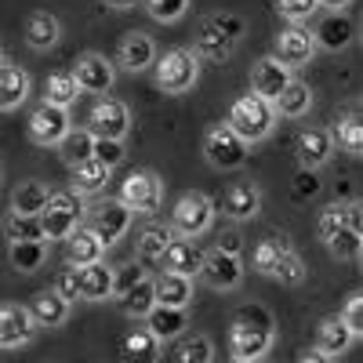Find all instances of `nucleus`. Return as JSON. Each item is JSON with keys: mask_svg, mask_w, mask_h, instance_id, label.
<instances>
[{"mask_svg": "<svg viewBox=\"0 0 363 363\" xmlns=\"http://www.w3.org/2000/svg\"><path fill=\"white\" fill-rule=\"evenodd\" d=\"M323 247L330 251V258H338V262H356L359 251H363L359 225H342V229H335V233L323 240Z\"/></svg>", "mask_w": 363, "mask_h": 363, "instance_id": "ea45409f", "label": "nucleus"}, {"mask_svg": "<svg viewBox=\"0 0 363 363\" xmlns=\"http://www.w3.org/2000/svg\"><path fill=\"white\" fill-rule=\"evenodd\" d=\"M200 262H203V251L193 244V240H182V236H174L171 244H167V251H164V258H160V269L164 272H178V277H196L200 272Z\"/></svg>", "mask_w": 363, "mask_h": 363, "instance_id": "b1692460", "label": "nucleus"}, {"mask_svg": "<svg viewBox=\"0 0 363 363\" xmlns=\"http://www.w3.org/2000/svg\"><path fill=\"white\" fill-rule=\"evenodd\" d=\"M313 40H316V51H345L352 40H356V22L349 11H316L313 15Z\"/></svg>", "mask_w": 363, "mask_h": 363, "instance_id": "9b49d317", "label": "nucleus"}, {"mask_svg": "<svg viewBox=\"0 0 363 363\" xmlns=\"http://www.w3.org/2000/svg\"><path fill=\"white\" fill-rule=\"evenodd\" d=\"M26 309H29V316L37 320V327H51L55 330V327H62L69 320V309L73 306L55 287H44V291H37L33 298L26 301Z\"/></svg>", "mask_w": 363, "mask_h": 363, "instance_id": "412c9836", "label": "nucleus"}, {"mask_svg": "<svg viewBox=\"0 0 363 363\" xmlns=\"http://www.w3.org/2000/svg\"><path fill=\"white\" fill-rule=\"evenodd\" d=\"M142 4H145L149 18H153V22H164V26H171V22H178V18H186V11H189V0H142Z\"/></svg>", "mask_w": 363, "mask_h": 363, "instance_id": "49530a36", "label": "nucleus"}, {"mask_svg": "<svg viewBox=\"0 0 363 363\" xmlns=\"http://www.w3.org/2000/svg\"><path fill=\"white\" fill-rule=\"evenodd\" d=\"M91 157H95L99 164H106L109 171L124 164V142H116V138H95V149H91Z\"/></svg>", "mask_w": 363, "mask_h": 363, "instance_id": "de8ad7c7", "label": "nucleus"}, {"mask_svg": "<svg viewBox=\"0 0 363 363\" xmlns=\"http://www.w3.org/2000/svg\"><path fill=\"white\" fill-rule=\"evenodd\" d=\"M73 80H77V87L84 91V95H106V91L116 84V69H113V62L106 55H99V51H84V55H77V62H73Z\"/></svg>", "mask_w": 363, "mask_h": 363, "instance_id": "4468645a", "label": "nucleus"}, {"mask_svg": "<svg viewBox=\"0 0 363 363\" xmlns=\"http://www.w3.org/2000/svg\"><path fill=\"white\" fill-rule=\"evenodd\" d=\"M215 211H222V215L229 222H236V225L240 222H251V218L262 215V189L251 186V182H233V186L222 193V200H218Z\"/></svg>", "mask_w": 363, "mask_h": 363, "instance_id": "a211bd4d", "label": "nucleus"}, {"mask_svg": "<svg viewBox=\"0 0 363 363\" xmlns=\"http://www.w3.org/2000/svg\"><path fill=\"white\" fill-rule=\"evenodd\" d=\"M8 262L15 272H37L48 262V244L44 240H26V244H8Z\"/></svg>", "mask_w": 363, "mask_h": 363, "instance_id": "58836bf2", "label": "nucleus"}, {"mask_svg": "<svg viewBox=\"0 0 363 363\" xmlns=\"http://www.w3.org/2000/svg\"><path fill=\"white\" fill-rule=\"evenodd\" d=\"M37 320L29 316L26 306H18V301H4L0 306V349H22L33 342L37 335Z\"/></svg>", "mask_w": 363, "mask_h": 363, "instance_id": "f3484780", "label": "nucleus"}, {"mask_svg": "<svg viewBox=\"0 0 363 363\" xmlns=\"http://www.w3.org/2000/svg\"><path fill=\"white\" fill-rule=\"evenodd\" d=\"M8 62V55H4V48H0V66H4Z\"/></svg>", "mask_w": 363, "mask_h": 363, "instance_id": "13d9d810", "label": "nucleus"}, {"mask_svg": "<svg viewBox=\"0 0 363 363\" xmlns=\"http://www.w3.org/2000/svg\"><path fill=\"white\" fill-rule=\"evenodd\" d=\"M200 80V58L189 48H171L164 55H157L153 62V84L164 95H186Z\"/></svg>", "mask_w": 363, "mask_h": 363, "instance_id": "20e7f679", "label": "nucleus"}, {"mask_svg": "<svg viewBox=\"0 0 363 363\" xmlns=\"http://www.w3.org/2000/svg\"><path fill=\"white\" fill-rule=\"evenodd\" d=\"M157 62V44L149 33H142V29H131V33L120 37V48H116V66L128 69V73H145L153 69Z\"/></svg>", "mask_w": 363, "mask_h": 363, "instance_id": "6ab92c4d", "label": "nucleus"}, {"mask_svg": "<svg viewBox=\"0 0 363 363\" xmlns=\"http://www.w3.org/2000/svg\"><path fill=\"white\" fill-rule=\"evenodd\" d=\"M215 203H211V196L189 189V193H182L174 200V211H171V233L182 236V240H196L203 236L211 225H215Z\"/></svg>", "mask_w": 363, "mask_h": 363, "instance_id": "39448f33", "label": "nucleus"}, {"mask_svg": "<svg viewBox=\"0 0 363 363\" xmlns=\"http://www.w3.org/2000/svg\"><path fill=\"white\" fill-rule=\"evenodd\" d=\"M149 330L157 335V342H171V338H178L182 330L189 327V309H167V306H153L145 313V320H142Z\"/></svg>", "mask_w": 363, "mask_h": 363, "instance_id": "7c9ffc66", "label": "nucleus"}, {"mask_svg": "<svg viewBox=\"0 0 363 363\" xmlns=\"http://www.w3.org/2000/svg\"><path fill=\"white\" fill-rule=\"evenodd\" d=\"M342 225H359V203L352 200V203H327L320 215H316V236L320 240H327L335 229H342Z\"/></svg>", "mask_w": 363, "mask_h": 363, "instance_id": "c9c22d12", "label": "nucleus"}, {"mask_svg": "<svg viewBox=\"0 0 363 363\" xmlns=\"http://www.w3.org/2000/svg\"><path fill=\"white\" fill-rule=\"evenodd\" d=\"M269 277L277 280V284H284V287H298V284H306L309 269H306V262H301V255L291 247V251H284V255H280V262L272 265Z\"/></svg>", "mask_w": 363, "mask_h": 363, "instance_id": "c03bdc74", "label": "nucleus"}, {"mask_svg": "<svg viewBox=\"0 0 363 363\" xmlns=\"http://www.w3.org/2000/svg\"><path fill=\"white\" fill-rule=\"evenodd\" d=\"M277 11H280L287 22L301 26L306 18H313V15L320 11V4H316V0H277Z\"/></svg>", "mask_w": 363, "mask_h": 363, "instance_id": "8fccbe9b", "label": "nucleus"}, {"mask_svg": "<svg viewBox=\"0 0 363 363\" xmlns=\"http://www.w3.org/2000/svg\"><path fill=\"white\" fill-rule=\"evenodd\" d=\"M294 157L306 171H320L330 157H335V138H330V128H313L306 124L294 135Z\"/></svg>", "mask_w": 363, "mask_h": 363, "instance_id": "dca6fc26", "label": "nucleus"}, {"mask_svg": "<svg viewBox=\"0 0 363 363\" xmlns=\"http://www.w3.org/2000/svg\"><path fill=\"white\" fill-rule=\"evenodd\" d=\"M29 91H33V80L29 73L15 62L0 66V113H15L29 102Z\"/></svg>", "mask_w": 363, "mask_h": 363, "instance_id": "4be33fe9", "label": "nucleus"}, {"mask_svg": "<svg viewBox=\"0 0 363 363\" xmlns=\"http://www.w3.org/2000/svg\"><path fill=\"white\" fill-rule=\"evenodd\" d=\"M330 138H335V149L342 145L349 157H359L363 153V128H359V106H349L345 116H338L335 131H330Z\"/></svg>", "mask_w": 363, "mask_h": 363, "instance_id": "f704fd0d", "label": "nucleus"}, {"mask_svg": "<svg viewBox=\"0 0 363 363\" xmlns=\"http://www.w3.org/2000/svg\"><path fill=\"white\" fill-rule=\"evenodd\" d=\"M22 37H26V44L33 51H51L58 40H62V22H58L51 11H33L26 18Z\"/></svg>", "mask_w": 363, "mask_h": 363, "instance_id": "cd10ccee", "label": "nucleus"}, {"mask_svg": "<svg viewBox=\"0 0 363 363\" xmlns=\"http://www.w3.org/2000/svg\"><path fill=\"white\" fill-rule=\"evenodd\" d=\"M294 363H335L330 356H323L320 349H306V352H298V359Z\"/></svg>", "mask_w": 363, "mask_h": 363, "instance_id": "5fc2aeb1", "label": "nucleus"}, {"mask_svg": "<svg viewBox=\"0 0 363 363\" xmlns=\"http://www.w3.org/2000/svg\"><path fill=\"white\" fill-rule=\"evenodd\" d=\"M277 345V330H272V316L262 306H244L233 320L229 330V352L233 359L244 363H258L262 356H269V349Z\"/></svg>", "mask_w": 363, "mask_h": 363, "instance_id": "f03ea898", "label": "nucleus"}, {"mask_svg": "<svg viewBox=\"0 0 363 363\" xmlns=\"http://www.w3.org/2000/svg\"><path fill=\"white\" fill-rule=\"evenodd\" d=\"M247 142H240L225 124H215V128H207L203 135V160L215 167V171H236V167H244L247 164Z\"/></svg>", "mask_w": 363, "mask_h": 363, "instance_id": "6e6552de", "label": "nucleus"}, {"mask_svg": "<svg viewBox=\"0 0 363 363\" xmlns=\"http://www.w3.org/2000/svg\"><path fill=\"white\" fill-rule=\"evenodd\" d=\"M106 8H113V11H131V8H138L142 0H102Z\"/></svg>", "mask_w": 363, "mask_h": 363, "instance_id": "6e6d98bb", "label": "nucleus"}, {"mask_svg": "<svg viewBox=\"0 0 363 363\" xmlns=\"http://www.w3.org/2000/svg\"><path fill=\"white\" fill-rule=\"evenodd\" d=\"M87 131L95 135V138H116V142H124L128 131H131V109H128V102H120V99H99L95 106H91V113H87Z\"/></svg>", "mask_w": 363, "mask_h": 363, "instance_id": "f8f14e48", "label": "nucleus"}, {"mask_svg": "<svg viewBox=\"0 0 363 363\" xmlns=\"http://www.w3.org/2000/svg\"><path fill=\"white\" fill-rule=\"evenodd\" d=\"M51 189L44 186V182H18L15 193H11V211H18V215H40L44 203H48Z\"/></svg>", "mask_w": 363, "mask_h": 363, "instance_id": "4c0bfd02", "label": "nucleus"}, {"mask_svg": "<svg viewBox=\"0 0 363 363\" xmlns=\"http://www.w3.org/2000/svg\"><path fill=\"white\" fill-rule=\"evenodd\" d=\"M80 272V298L84 301H106L113 298V269L106 262H91Z\"/></svg>", "mask_w": 363, "mask_h": 363, "instance_id": "2f4dec72", "label": "nucleus"}, {"mask_svg": "<svg viewBox=\"0 0 363 363\" xmlns=\"http://www.w3.org/2000/svg\"><path fill=\"white\" fill-rule=\"evenodd\" d=\"M120 301V313L131 316V320H145V313L157 306V291H153V277H142L131 291H124L116 298Z\"/></svg>", "mask_w": 363, "mask_h": 363, "instance_id": "72a5a7b5", "label": "nucleus"}, {"mask_svg": "<svg viewBox=\"0 0 363 363\" xmlns=\"http://www.w3.org/2000/svg\"><path fill=\"white\" fill-rule=\"evenodd\" d=\"M77 99H80V87H77L73 73H51L44 80V102H51L58 109H69Z\"/></svg>", "mask_w": 363, "mask_h": 363, "instance_id": "a19ab883", "label": "nucleus"}, {"mask_svg": "<svg viewBox=\"0 0 363 363\" xmlns=\"http://www.w3.org/2000/svg\"><path fill=\"white\" fill-rule=\"evenodd\" d=\"M352 345H356V335L342 323V316H338V313L320 320V327H316V345H313V349H320V352H323V356H330V359H342Z\"/></svg>", "mask_w": 363, "mask_h": 363, "instance_id": "5701e85b", "label": "nucleus"}, {"mask_svg": "<svg viewBox=\"0 0 363 363\" xmlns=\"http://www.w3.org/2000/svg\"><path fill=\"white\" fill-rule=\"evenodd\" d=\"M287 80H291V69L280 62V58L265 55V58H258V62L251 66V95L272 102L287 87Z\"/></svg>", "mask_w": 363, "mask_h": 363, "instance_id": "aec40b11", "label": "nucleus"}, {"mask_svg": "<svg viewBox=\"0 0 363 363\" xmlns=\"http://www.w3.org/2000/svg\"><path fill=\"white\" fill-rule=\"evenodd\" d=\"M69 124H73L69 109H58V106H51V102H40L33 113H29L26 135H29V142L51 149V145H58V142L69 135Z\"/></svg>", "mask_w": 363, "mask_h": 363, "instance_id": "ddd939ff", "label": "nucleus"}, {"mask_svg": "<svg viewBox=\"0 0 363 363\" xmlns=\"http://www.w3.org/2000/svg\"><path fill=\"white\" fill-rule=\"evenodd\" d=\"M215 359V342L207 335H186L174 349V363H211Z\"/></svg>", "mask_w": 363, "mask_h": 363, "instance_id": "a18cd8bd", "label": "nucleus"}, {"mask_svg": "<svg viewBox=\"0 0 363 363\" xmlns=\"http://www.w3.org/2000/svg\"><path fill=\"white\" fill-rule=\"evenodd\" d=\"M316 4H320V11H345L352 0H316Z\"/></svg>", "mask_w": 363, "mask_h": 363, "instance_id": "4d7b16f0", "label": "nucleus"}, {"mask_svg": "<svg viewBox=\"0 0 363 363\" xmlns=\"http://www.w3.org/2000/svg\"><path fill=\"white\" fill-rule=\"evenodd\" d=\"M153 291H157V306H167V309H189L193 301V280L178 277V272H160L153 280Z\"/></svg>", "mask_w": 363, "mask_h": 363, "instance_id": "c756f323", "label": "nucleus"}, {"mask_svg": "<svg viewBox=\"0 0 363 363\" xmlns=\"http://www.w3.org/2000/svg\"><path fill=\"white\" fill-rule=\"evenodd\" d=\"M277 109H272V102L258 99V95H240L233 106H229V116H225V128L240 138V142H265L272 131H277Z\"/></svg>", "mask_w": 363, "mask_h": 363, "instance_id": "7ed1b4c3", "label": "nucleus"}, {"mask_svg": "<svg viewBox=\"0 0 363 363\" xmlns=\"http://www.w3.org/2000/svg\"><path fill=\"white\" fill-rule=\"evenodd\" d=\"M160 345L164 342H157V335L142 323V327H131L124 335V342H120V356H124V363H160V356H164Z\"/></svg>", "mask_w": 363, "mask_h": 363, "instance_id": "393cba45", "label": "nucleus"}, {"mask_svg": "<svg viewBox=\"0 0 363 363\" xmlns=\"http://www.w3.org/2000/svg\"><path fill=\"white\" fill-rule=\"evenodd\" d=\"M284 251H291V240H287V236H280V233L265 236L262 244L255 247V255H251V265H255V272H258V277H269V272H272V265L280 262V255H284Z\"/></svg>", "mask_w": 363, "mask_h": 363, "instance_id": "79ce46f5", "label": "nucleus"}, {"mask_svg": "<svg viewBox=\"0 0 363 363\" xmlns=\"http://www.w3.org/2000/svg\"><path fill=\"white\" fill-rule=\"evenodd\" d=\"M58 157H62L66 167H77L84 160H91V149H95V135H91L87 128H69V135L55 145Z\"/></svg>", "mask_w": 363, "mask_h": 363, "instance_id": "e433bc0d", "label": "nucleus"}, {"mask_svg": "<svg viewBox=\"0 0 363 363\" xmlns=\"http://www.w3.org/2000/svg\"><path fill=\"white\" fill-rule=\"evenodd\" d=\"M196 277L211 287V291H236L240 284H244V262H240V255L233 251H222V247H211L203 251V262H200V272Z\"/></svg>", "mask_w": 363, "mask_h": 363, "instance_id": "9d476101", "label": "nucleus"}, {"mask_svg": "<svg viewBox=\"0 0 363 363\" xmlns=\"http://www.w3.org/2000/svg\"><path fill=\"white\" fill-rule=\"evenodd\" d=\"M102 255H106L102 240L91 233L84 222L66 236V262H69L73 269H84V265H91V262H102Z\"/></svg>", "mask_w": 363, "mask_h": 363, "instance_id": "a878e982", "label": "nucleus"}, {"mask_svg": "<svg viewBox=\"0 0 363 363\" xmlns=\"http://www.w3.org/2000/svg\"><path fill=\"white\" fill-rule=\"evenodd\" d=\"M55 291L62 294V298L69 301V306H73V301H80V272H77L73 265H69V269H62V272L55 277Z\"/></svg>", "mask_w": 363, "mask_h": 363, "instance_id": "3c124183", "label": "nucleus"}, {"mask_svg": "<svg viewBox=\"0 0 363 363\" xmlns=\"http://www.w3.org/2000/svg\"><path fill=\"white\" fill-rule=\"evenodd\" d=\"M69 174H73V193L77 196H99L109 186V167L99 164L95 157L77 164V167H69Z\"/></svg>", "mask_w": 363, "mask_h": 363, "instance_id": "473e14b6", "label": "nucleus"}, {"mask_svg": "<svg viewBox=\"0 0 363 363\" xmlns=\"http://www.w3.org/2000/svg\"><path fill=\"white\" fill-rule=\"evenodd\" d=\"M229 363H244V359H229Z\"/></svg>", "mask_w": 363, "mask_h": 363, "instance_id": "bf43d9fd", "label": "nucleus"}, {"mask_svg": "<svg viewBox=\"0 0 363 363\" xmlns=\"http://www.w3.org/2000/svg\"><path fill=\"white\" fill-rule=\"evenodd\" d=\"M171 240H174V233H171L167 225H149V229H142L138 240H135V262H138L142 269H160V258H164V251H167Z\"/></svg>", "mask_w": 363, "mask_h": 363, "instance_id": "bb28decb", "label": "nucleus"}, {"mask_svg": "<svg viewBox=\"0 0 363 363\" xmlns=\"http://www.w3.org/2000/svg\"><path fill=\"white\" fill-rule=\"evenodd\" d=\"M142 277H145V269H142L138 262H124V265H116V269H113V298H120L124 291H131Z\"/></svg>", "mask_w": 363, "mask_h": 363, "instance_id": "09e8293b", "label": "nucleus"}, {"mask_svg": "<svg viewBox=\"0 0 363 363\" xmlns=\"http://www.w3.org/2000/svg\"><path fill=\"white\" fill-rule=\"evenodd\" d=\"M338 316H342V323L352 330V335L359 338V330H363V301H359V291H352V294H349L345 309H342Z\"/></svg>", "mask_w": 363, "mask_h": 363, "instance_id": "603ef678", "label": "nucleus"}, {"mask_svg": "<svg viewBox=\"0 0 363 363\" xmlns=\"http://www.w3.org/2000/svg\"><path fill=\"white\" fill-rule=\"evenodd\" d=\"M87 215L84 196H77L73 189L66 193H51L44 211H40V225H44V240H66Z\"/></svg>", "mask_w": 363, "mask_h": 363, "instance_id": "423d86ee", "label": "nucleus"}, {"mask_svg": "<svg viewBox=\"0 0 363 363\" xmlns=\"http://www.w3.org/2000/svg\"><path fill=\"white\" fill-rule=\"evenodd\" d=\"M313 55H316V40H313V33H309L306 26L287 22L280 33H277V44H272V58H280L287 69L313 62Z\"/></svg>", "mask_w": 363, "mask_h": 363, "instance_id": "2eb2a0df", "label": "nucleus"}, {"mask_svg": "<svg viewBox=\"0 0 363 363\" xmlns=\"http://www.w3.org/2000/svg\"><path fill=\"white\" fill-rule=\"evenodd\" d=\"M272 109H277V116L284 120H301L309 109H313V87L306 80H287V87L280 91L277 99H272Z\"/></svg>", "mask_w": 363, "mask_h": 363, "instance_id": "c85d7f7f", "label": "nucleus"}, {"mask_svg": "<svg viewBox=\"0 0 363 363\" xmlns=\"http://www.w3.org/2000/svg\"><path fill=\"white\" fill-rule=\"evenodd\" d=\"M316 171H306L301 167V174L294 178V200H309V193H316Z\"/></svg>", "mask_w": 363, "mask_h": 363, "instance_id": "864d4df0", "label": "nucleus"}, {"mask_svg": "<svg viewBox=\"0 0 363 363\" xmlns=\"http://www.w3.org/2000/svg\"><path fill=\"white\" fill-rule=\"evenodd\" d=\"M4 236L11 244H26V240H44V225L40 215H18V211H8L4 218ZM48 244V240H44Z\"/></svg>", "mask_w": 363, "mask_h": 363, "instance_id": "37998d69", "label": "nucleus"}, {"mask_svg": "<svg viewBox=\"0 0 363 363\" xmlns=\"http://www.w3.org/2000/svg\"><path fill=\"white\" fill-rule=\"evenodd\" d=\"M131 218H135V215H131V211L120 203V200H99V203L84 215V225L95 233V236L102 240V247L109 251L116 240H124V233L131 229Z\"/></svg>", "mask_w": 363, "mask_h": 363, "instance_id": "1a4fd4ad", "label": "nucleus"}, {"mask_svg": "<svg viewBox=\"0 0 363 363\" xmlns=\"http://www.w3.org/2000/svg\"><path fill=\"white\" fill-rule=\"evenodd\" d=\"M120 203H124L131 215H157L160 203H164V182L157 171H131L124 182H120Z\"/></svg>", "mask_w": 363, "mask_h": 363, "instance_id": "0eeeda50", "label": "nucleus"}, {"mask_svg": "<svg viewBox=\"0 0 363 363\" xmlns=\"http://www.w3.org/2000/svg\"><path fill=\"white\" fill-rule=\"evenodd\" d=\"M247 33V22L233 15V11H215V15H203L196 22V33H193V55L200 62H225V58L240 48Z\"/></svg>", "mask_w": 363, "mask_h": 363, "instance_id": "f257e3e1", "label": "nucleus"}]
</instances>
